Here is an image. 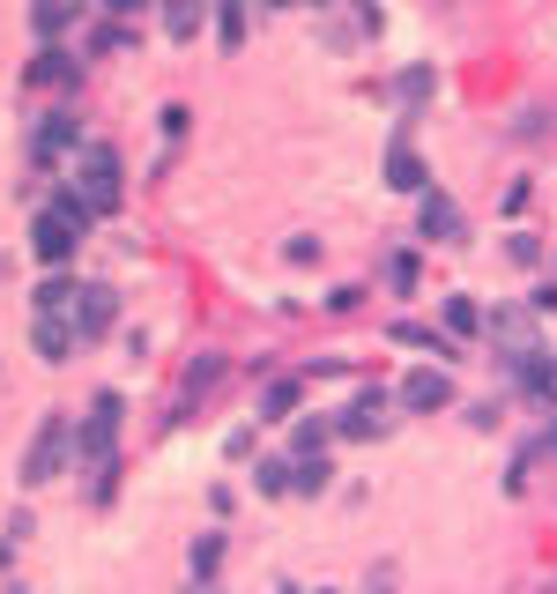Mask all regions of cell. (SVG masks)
<instances>
[{"mask_svg":"<svg viewBox=\"0 0 557 594\" xmlns=\"http://www.w3.org/2000/svg\"><path fill=\"white\" fill-rule=\"evenodd\" d=\"M112 446H120V394H97L89 401V417H83V431H75V461L89 468V506H104L112 498Z\"/></svg>","mask_w":557,"mask_h":594,"instance_id":"cell-1","label":"cell"},{"mask_svg":"<svg viewBox=\"0 0 557 594\" xmlns=\"http://www.w3.org/2000/svg\"><path fill=\"white\" fill-rule=\"evenodd\" d=\"M89 223H97V209H89L83 194H60V201H52V209H38V223H30V253H38L45 268H67Z\"/></svg>","mask_w":557,"mask_h":594,"instance_id":"cell-2","label":"cell"},{"mask_svg":"<svg viewBox=\"0 0 557 594\" xmlns=\"http://www.w3.org/2000/svg\"><path fill=\"white\" fill-rule=\"evenodd\" d=\"M75 194H83L97 215L120 209V149H104V141H83V149H75Z\"/></svg>","mask_w":557,"mask_h":594,"instance_id":"cell-3","label":"cell"},{"mask_svg":"<svg viewBox=\"0 0 557 594\" xmlns=\"http://www.w3.org/2000/svg\"><path fill=\"white\" fill-rule=\"evenodd\" d=\"M67 446H75V431H67V417H60V409H52V417L38 424V438H30V454H23V483H30V491H38V483H52V475H60V461H67Z\"/></svg>","mask_w":557,"mask_h":594,"instance_id":"cell-4","label":"cell"},{"mask_svg":"<svg viewBox=\"0 0 557 594\" xmlns=\"http://www.w3.org/2000/svg\"><path fill=\"white\" fill-rule=\"evenodd\" d=\"M67 320H75V335H83V342L112 335V320H120V290H112V283H83L75 305H67Z\"/></svg>","mask_w":557,"mask_h":594,"instance_id":"cell-5","label":"cell"},{"mask_svg":"<svg viewBox=\"0 0 557 594\" xmlns=\"http://www.w3.org/2000/svg\"><path fill=\"white\" fill-rule=\"evenodd\" d=\"M491 342L506 349V364H513V372H528V364L543 357V342H535V320H528V312H513V305H506V312H491Z\"/></svg>","mask_w":557,"mask_h":594,"instance_id":"cell-6","label":"cell"},{"mask_svg":"<svg viewBox=\"0 0 557 594\" xmlns=\"http://www.w3.org/2000/svg\"><path fill=\"white\" fill-rule=\"evenodd\" d=\"M67 149H83V120H75V112H45L38 127H30V164H60V157H67Z\"/></svg>","mask_w":557,"mask_h":594,"instance_id":"cell-7","label":"cell"},{"mask_svg":"<svg viewBox=\"0 0 557 594\" xmlns=\"http://www.w3.org/2000/svg\"><path fill=\"white\" fill-rule=\"evenodd\" d=\"M401 401H409L417 417H438V409H454V380H446L438 364H424V372L401 380Z\"/></svg>","mask_w":557,"mask_h":594,"instance_id":"cell-8","label":"cell"},{"mask_svg":"<svg viewBox=\"0 0 557 594\" xmlns=\"http://www.w3.org/2000/svg\"><path fill=\"white\" fill-rule=\"evenodd\" d=\"M394 424V417H386V386H364V394H357V401H349L343 409V438H380V431Z\"/></svg>","mask_w":557,"mask_h":594,"instance_id":"cell-9","label":"cell"},{"mask_svg":"<svg viewBox=\"0 0 557 594\" xmlns=\"http://www.w3.org/2000/svg\"><path fill=\"white\" fill-rule=\"evenodd\" d=\"M23 83H30V89H75V83H83V60H75V52H60V45H45L38 60L23 67Z\"/></svg>","mask_w":557,"mask_h":594,"instance_id":"cell-10","label":"cell"},{"mask_svg":"<svg viewBox=\"0 0 557 594\" xmlns=\"http://www.w3.org/2000/svg\"><path fill=\"white\" fill-rule=\"evenodd\" d=\"M417 223H424V238H438V246H461V238H469V223H461V209H454L446 194H424V215H417Z\"/></svg>","mask_w":557,"mask_h":594,"instance_id":"cell-11","label":"cell"},{"mask_svg":"<svg viewBox=\"0 0 557 594\" xmlns=\"http://www.w3.org/2000/svg\"><path fill=\"white\" fill-rule=\"evenodd\" d=\"M67 349H83L75 320H60V312H38V357H45V364H67Z\"/></svg>","mask_w":557,"mask_h":594,"instance_id":"cell-12","label":"cell"},{"mask_svg":"<svg viewBox=\"0 0 557 594\" xmlns=\"http://www.w3.org/2000/svg\"><path fill=\"white\" fill-rule=\"evenodd\" d=\"M424 157H417V149H409V141H394V149H386V186H394V194H424Z\"/></svg>","mask_w":557,"mask_h":594,"instance_id":"cell-13","label":"cell"},{"mask_svg":"<svg viewBox=\"0 0 557 594\" xmlns=\"http://www.w3.org/2000/svg\"><path fill=\"white\" fill-rule=\"evenodd\" d=\"M327 483H335V461H327L320 446H312V454H298V461H290V491H298V498H320Z\"/></svg>","mask_w":557,"mask_h":594,"instance_id":"cell-14","label":"cell"},{"mask_svg":"<svg viewBox=\"0 0 557 594\" xmlns=\"http://www.w3.org/2000/svg\"><path fill=\"white\" fill-rule=\"evenodd\" d=\"M75 15H83V0H38V8H30V30L52 45L60 30H67V23H75Z\"/></svg>","mask_w":557,"mask_h":594,"instance_id":"cell-15","label":"cell"},{"mask_svg":"<svg viewBox=\"0 0 557 594\" xmlns=\"http://www.w3.org/2000/svg\"><path fill=\"white\" fill-rule=\"evenodd\" d=\"M201 15H209V0H164V30H172L178 45L201 38Z\"/></svg>","mask_w":557,"mask_h":594,"instance_id":"cell-16","label":"cell"},{"mask_svg":"<svg viewBox=\"0 0 557 594\" xmlns=\"http://www.w3.org/2000/svg\"><path fill=\"white\" fill-rule=\"evenodd\" d=\"M215 38L231 45V52L246 45V0H215Z\"/></svg>","mask_w":557,"mask_h":594,"instance_id":"cell-17","label":"cell"},{"mask_svg":"<svg viewBox=\"0 0 557 594\" xmlns=\"http://www.w3.org/2000/svg\"><path fill=\"white\" fill-rule=\"evenodd\" d=\"M394 342H409V349H431V357H454V342L438 335V327H417V320H401V327H394Z\"/></svg>","mask_w":557,"mask_h":594,"instance_id":"cell-18","label":"cell"},{"mask_svg":"<svg viewBox=\"0 0 557 594\" xmlns=\"http://www.w3.org/2000/svg\"><path fill=\"white\" fill-rule=\"evenodd\" d=\"M290 409H298V380H275L268 394H260V417H268V424H283Z\"/></svg>","mask_w":557,"mask_h":594,"instance_id":"cell-19","label":"cell"},{"mask_svg":"<svg viewBox=\"0 0 557 594\" xmlns=\"http://www.w3.org/2000/svg\"><path fill=\"white\" fill-rule=\"evenodd\" d=\"M30 305H38V312H60V305H75V283H67V275H45L38 290H30Z\"/></svg>","mask_w":557,"mask_h":594,"instance_id":"cell-20","label":"cell"},{"mask_svg":"<svg viewBox=\"0 0 557 594\" xmlns=\"http://www.w3.org/2000/svg\"><path fill=\"white\" fill-rule=\"evenodd\" d=\"M215 565H223V535H201L194 557H186V572H194V580H215Z\"/></svg>","mask_w":557,"mask_h":594,"instance_id":"cell-21","label":"cell"},{"mask_svg":"<svg viewBox=\"0 0 557 594\" xmlns=\"http://www.w3.org/2000/svg\"><path fill=\"white\" fill-rule=\"evenodd\" d=\"M446 327H454V335H475V327H483L475 297H446Z\"/></svg>","mask_w":557,"mask_h":594,"instance_id":"cell-22","label":"cell"},{"mask_svg":"<svg viewBox=\"0 0 557 594\" xmlns=\"http://www.w3.org/2000/svg\"><path fill=\"white\" fill-rule=\"evenodd\" d=\"M386 290H417V253H386Z\"/></svg>","mask_w":557,"mask_h":594,"instance_id":"cell-23","label":"cell"},{"mask_svg":"<svg viewBox=\"0 0 557 594\" xmlns=\"http://www.w3.org/2000/svg\"><path fill=\"white\" fill-rule=\"evenodd\" d=\"M215 380H223V357H201V364L186 372V401H194V394H209Z\"/></svg>","mask_w":557,"mask_h":594,"instance_id":"cell-24","label":"cell"},{"mask_svg":"<svg viewBox=\"0 0 557 594\" xmlns=\"http://www.w3.org/2000/svg\"><path fill=\"white\" fill-rule=\"evenodd\" d=\"M260 491L283 498V491H290V461H260Z\"/></svg>","mask_w":557,"mask_h":594,"instance_id":"cell-25","label":"cell"},{"mask_svg":"<svg viewBox=\"0 0 557 594\" xmlns=\"http://www.w3.org/2000/svg\"><path fill=\"white\" fill-rule=\"evenodd\" d=\"M104 8H112V15H134V8H141V0H104Z\"/></svg>","mask_w":557,"mask_h":594,"instance_id":"cell-26","label":"cell"},{"mask_svg":"<svg viewBox=\"0 0 557 594\" xmlns=\"http://www.w3.org/2000/svg\"><path fill=\"white\" fill-rule=\"evenodd\" d=\"M357 15H364V23H380V8H372V0H357Z\"/></svg>","mask_w":557,"mask_h":594,"instance_id":"cell-27","label":"cell"},{"mask_svg":"<svg viewBox=\"0 0 557 594\" xmlns=\"http://www.w3.org/2000/svg\"><path fill=\"white\" fill-rule=\"evenodd\" d=\"M8 550H15V543H0V572H8Z\"/></svg>","mask_w":557,"mask_h":594,"instance_id":"cell-28","label":"cell"},{"mask_svg":"<svg viewBox=\"0 0 557 594\" xmlns=\"http://www.w3.org/2000/svg\"><path fill=\"white\" fill-rule=\"evenodd\" d=\"M268 8H298V0H268Z\"/></svg>","mask_w":557,"mask_h":594,"instance_id":"cell-29","label":"cell"}]
</instances>
